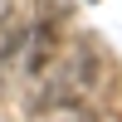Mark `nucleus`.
I'll return each mask as SVG.
<instances>
[{"mask_svg":"<svg viewBox=\"0 0 122 122\" xmlns=\"http://www.w3.org/2000/svg\"><path fill=\"white\" fill-rule=\"evenodd\" d=\"M103 83V49L93 44L88 34H73L54 49L44 68L29 78V98L25 107L34 117L44 112H68V107H88V98L98 93Z\"/></svg>","mask_w":122,"mask_h":122,"instance_id":"nucleus-1","label":"nucleus"}]
</instances>
